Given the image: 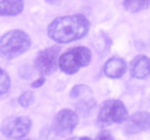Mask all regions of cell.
<instances>
[{
	"label": "cell",
	"mask_w": 150,
	"mask_h": 140,
	"mask_svg": "<svg viewBox=\"0 0 150 140\" xmlns=\"http://www.w3.org/2000/svg\"><path fill=\"white\" fill-rule=\"evenodd\" d=\"M23 140H32V139H23Z\"/></svg>",
	"instance_id": "cell-20"
},
{
	"label": "cell",
	"mask_w": 150,
	"mask_h": 140,
	"mask_svg": "<svg viewBox=\"0 0 150 140\" xmlns=\"http://www.w3.org/2000/svg\"><path fill=\"white\" fill-rule=\"evenodd\" d=\"M23 10V0H0V16H16Z\"/></svg>",
	"instance_id": "cell-11"
},
{
	"label": "cell",
	"mask_w": 150,
	"mask_h": 140,
	"mask_svg": "<svg viewBox=\"0 0 150 140\" xmlns=\"http://www.w3.org/2000/svg\"><path fill=\"white\" fill-rule=\"evenodd\" d=\"M60 60V48L50 47L38 52L35 58V67L43 75H49L58 69Z\"/></svg>",
	"instance_id": "cell-6"
},
{
	"label": "cell",
	"mask_w": 150,
	"mask_h": 140,
	"mask_svg": "<svg viewBox=\"0 0 150 140\" xmlns=\"http://www.w3.org/2000/svg\"><path fill=\"white\" fill-rule=\"evenodd\" d=\"M46 2H48L49 4H52V6H58V4H60L61 1L62 0H45Z\"/></svg>",
	"instance_id": "cell-17"
},
{
	"label": "cell",
	"mask_w": 150,
	"mask_h": 140,
	"mask_svg": "<svg viewBox=\"0 0 150 140\" xmlns=\"http://www.w3.org/2000/svg\"><path fill=\"white\" fill-rule=\"evenodd\" d=\"M131 75L135 79L143 80L150 75V58L146 55H137L131 62Z\"/></svg>",
	"instance_id": "cell-9"
},
{
	"label": "cell",
	"mask_w": 150,
	"mask_h": 140,
	"mask_svg": "<svg viewBox=\"0 0 150 140\" xmlns=\"http://www.w3.org/2000/svg\"><path fill=\"white\" fill-rule=\"evenodd\" d=\"M33 102H34V96L31 91H23L18 97V104L23 108L31 106Z\"/></svg>",
	"instance_id": "cell-14"
},
{
	"label": "cell",
	"mask_w": 150,
	"mask_h": 140,
	"mask_svg": "<svg viewBox=\"0 0 150 140\" xmlns=\"http://www.w3.org/2000/svg\"><path fill=\"white\" fill-rule=\"evenodd\" d=\"M11 87V79L6 70L0 67V96L6 94Z\"/></svg>",
	"instance_id": "cell-13"
},
{
	"label": "cell",
	"mask_w": 150,
	"mask_h": 140,
	"mask_svg": "<svg viewBox=\"0 0 150 140\" xmlns=\"http://www.w3.org/2000/svg\"><path fill=\"white\" fill-rule=\"evenodd\" d=\"M96 140H113V138L108 133H101L100 135H98V137Z\"/></svg>",
	"instance_id": "cell-16"
},
{
	"label": "cell",
	"mask_w": 150,
	"mask_h": 140,
	"mask_svg": "<svg viewBox=\"0 0 150 140\" xmlns=\"http://www.w3.org/2000/svg\"><path fill=\"white\" fill-rule=\"evenodd\" d=\"M78 140H91L88 137H80V138H78Z\"/></svg>",
	"instance_id": "cell-18"
},
{
	"label": "cell",
	"mask_w": 150,
	"mask_h": 140,
	"mask_svg": "<svg viewBox=\"0 0 150 140\" xmlns=\"http://www.w3.org/2000/svg\"><path fill=\"white\" fill-rule=\"evenodd\" d=\"M90 30V21L83 15H68L54 19L47 29L48 36L59 44L81 39Z\"/></svg>",
	"instance_id": "cell-1"
},
{
	"label": "cell",
	"mask_w": 150,
	"mask_h": 140,
	"mask_svg": "<svg viewBox=\"0 0 150 140\" xmlns=\"http://www.w3.org/2000/svg\"><path fill=\"white\" fill-rule=\"evenodd\" d=\"M44 83H45V77H40L38 80H35L34 82L31 84V86L33 87V88H38V87H40V86H43Z\"/></svg>",
	"instance_id": "cell-15"
},
{
	"label": "cell",
	"mask_w": 150,
	"mask_h": 140,
	"mask_svg": "<svg viewBox=\"0 0 150 140\" xmlns=\"http://www.w3.org/2000/svg\"><path fill=\"white\" fill-rule=\"evenodd\" d=\"M127 64L120 57H112L104 65V75L111 79H119L126 73Z\"/></svg>",
	"instance_id": "cell-10"
},
{
	"label": "cell",
	"mask_w": 150,
	"mask_h": 140,
	"mask_svg": "<svg viewBox=\"0 0 150 140\" xmlns=\"http://www.w3.org/2000/svg\"><path fill=\"white\" fill-rule=\"evenodd\" d=\"M150 6V0H124V6L130 13H137L147 9Z\"/></svg>",
	"instance_id": "cell-12"
},
{
	"label": "cell",
	"mask_w": 150,
	"mask_h": 140,
	"mask_svg": "<svg viewBox=\"0 0 150 140\" xmlns=\"http://www.w3.org/2000/svg\"><path fill=\"white\" fill-rule=\"evenodd\" d=\"M150 129V114L148 112H137L129 119L126 125V132L136 134Z\"/></svg>",
	"instance_id": "cell-8"
},
{
	"label": "cell",
	"mask_w": 150,
	"mask_h": 140,
	"mask_svg": "<svg viewBox=\"0 0 150 140\" xmlns=\"http://www.w3.org/2000/svg\"><path fill=\"white\" fill-rule=\"evenodd\" d=\"M128 120V109L119 100H108L101 105L98 115V121L102 124L124 123Z\"/></svg>",
	"instance_id": "cell-4"
},
{
	"label": "cell",
	"mask_w": 150,
	"mask_h": 140,
	"mask_svg": "<svg viewBox=\"0 0 150 140\" xmlns=\"http://www.w3.org/2000/svg\"><path fill=\"white\" fill-rule=\"evenodd\" d=\"M32 127L30 118L23 116H14L6 118L1 124V133L6 138L13 140L23 139L29 134Z\"/></svg>",
	"instance_id": "cell-5"
},
{
	"label": "cell",
	"mask_w": 150,
	"mask_h": 140,
	"mask_svg": "<svg viewBox=\"0 0 150 140\" xmlns=\"http://www.w3.org/2000/svg\"><path fill=\"white\" fill-rule=\"evenodd\" d=\"M67 140H78V138H75V137H74V138H69V139H67Z\"/></svg>",
	"instance_id": "cell-19"
},
{
	"label": "cell",
	"mask_w": 150,
	"mask_h": 140,
	"mask_svg": "<svg viewBox=\"0 0 150 140\" xmlns=\"http://www.w3.org/2000/svg\"><path fill=\"white\" fill-rule=\"evenodd\" d=\"M78 122V115L74 110L68 108L62 109L54 117V120L52 123V129L57 135L61 137H65L75 131Z\"/></svg>",
	"instance_id": "cell-7"
},
{
	"label": "cell",
	"mask_w": 150,
	"mask_h": 140,
	"mask_svg": "<svg viewBox=\"0 0 150 140\" xmlns=\"http://www.w3.org/2000/svg\"><path fill=\"white\" fill-rule=\"evenodd\" d=\"M31 47V38L25 31L11 30L0 37V56L13 60L26 53Z\"/></svg>",
	"instance_id": "cell-2"
},
{
	"label": "cell",
	"mask_w": 150,
	"mask_h": 140,
	"mask_svg": "<svg viewBox=\"0 0 150 140\" xmlns=\"http://www.w3.org/2000/svg\"><path fill=\"white\" fill-rule=\"evenodd\" d=\"M92 61V52L86 47H76L60 56L59 67L66 75H75Z\"/></svg>",
	"instance_id": "cell-3"
}]
</instances>
